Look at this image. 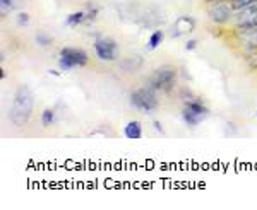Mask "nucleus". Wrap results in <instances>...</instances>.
I'll use <instances>...</instances> for the list:
<instances>
[{"instance_id":"423d86ee","label":"nucleus","mask_w":257,"mask_h":210,"mask_svg":"<svg viewBox=\"0 0 257 210\" xmlns=\"http://www.w3.org/2000/svg\"><path fill=\"white\" fill-rule=\"evenodd\" d=\"M89 62V56L82 48H76V46H65L62 48L60 53H59V68L62 72H69L72 68H77V67H86Z\"/></svg>"},{"instance_id":"2eb2a0df","label":"nucleus","mask_w":257,"mask_h":210,"mask_svg":"<svg viewBox=\"0 0 257 210\" xmlns=\"http://www.w3.org/2000/svg\"><path fill=\"white\" fill-rule=\"evenodd\" d=\"M40 122H41V125H43L45 128L52 126L53 123L57 122V113H55V110H53V108H45L43 111H41Z\"/></svg>"},{"instance_id":"4468645a","label":"nucleus","mask_w":257,"mask_h":210,"mask_svg":"<svg viewBox=\"0 0 257 210\" xmlns=\"http://www.w3.org/2000/svg\"><path fill=\"white\" fill-rule=\"evenodd\" d=\"M163 40H165V32L163 31H161V30L153 31L151 36H149V40H148V43H146V50L148 52L156 50V48H158L160 44L163 43Z\"/></svg>"},{"instance_id":"1a4fd4ad","label":"nucleus","mask_w":257,"mask_h":210,"mask_svg":"<svg viewBox=\"0 0 257 210\" xmlns=\"http://www.w3.org/2000/svg\"><path fill=\"white\" fill-rule=\"evenodd\" d=\"M231 26H242V28H257V4L235 12Z\"/></svg>"},{"instance_id":"39448f33","label":"nucleus","mask_w":257,"mask_h":210,"mask_svg":"<svg viewBox=\"0 0 257 210\" xmlns=\"http://www.w3.org/2000/svg\"><path fill=\"white\" fill-rule=\"evenodd\" d=\"M209 108L206 106V102L202 100H199L197 96H192L189 100H184V108L180 111V116L184 123L190 128L197 126L199 123L204 122L206 116H209Z\"/></svg>"},{"instance_id":"6e6552de","label":"nucleus","mask_w":257,"mask_h":210,"mask_svg":"<svg viewBox=\"0 0 257 210\" xmlns=\"http://www.w3.org/2000/svg\"><path fill=\"white\" fill-rule=\"evenodd\" d=\"M206 12H208V18L219 28L230 26V22L233 20V16H235V10H233V7L230 6V2L208 4Z\"/></svg>"},{"instance_id":"ddd939ff","label":"nucleus","mask_w":257,"mask_h":210,"mask_svg":"<svg viewBox=\"0 0 257 210\" xmlns=\"http://www.w3.org/2000/svg\"><path fill=\"white\" fill-rule=\"evenodd\" d=\"M82 24H86V9L76 10L65 18V26L67 28H77V26H82Z\"/></svg>"},{"instance_id":"a211bd4d","label":"nucleus","mask_w":257,"mask_h":210,"mask_svg":"<svg viewBox=\"0 0 257 210\" xmlns=\"http://www.w3.org/2000/svg\"><path fill=\"white\" fill-rule=\"evenodd\" d=\"M98 14H99V7L88 6V9H86V24H93L96 20Z\"/></svg>"},{"instance_id":"b1692460","label":"nucleus","mask_w":257,"mask_h":210,"mask_svg":"<svg viewBox=\"0 0 257 210\" xmlns=\"http://www.w3.org/2000/svg\"><path fill=\"white\" fill-rule=\"evenodd\" d=\"M48 76H53V77H60V76H62V70L48 68Z\"/></svg>"},{"instance_id":"f8f14e48","label":"nucleus","mask_w":257,"mask_h":210,"mask_svg":"<svg viewBox=\"0 0 257 210\" xmlns=\"http://www.w3.org/2000/svg\"><path fill=\"white\" fill-rule=\"evenodd\" d=\"M123 135L127 138H141L143 137V123L138 120L128 122L125 126H123Z\"/></svg>"},{"instance_id":"6ab92c4d","label":"nucleus","mask_w":257,"mask_h":210,"mask_svg":"<svg viewBox=\"0 0 257 210\" xmlns=\"http://www.w3.org/2000/svg\"><path fill=\"white\" fill-rule=\"evenodd\" d=\"M14 9H16V0H0V12H2V16L9 14Z\"/></svg>"},{"instance_id":"0eeeda50","label":"nucleus","mask_w":257,"mask_h":210,"mask_svg":"<svg viewBox=\"0 0 257 210\" xmlns=\"http://www.w3.org/2000/svg\"><path fill=\"white\" fill-rule=\"evenodd\" d=\"M93 50L96 53V56L103 62H117L120 46L118 43L110 36H98L93 43Z\"/></svg>"},{"instance_id":"412c9836","label":"nucleus","mask_w":257,"mask_h":210,"mask_svg":"<svg viewBox=\"0 0 257 210\" xmlns=\"http://www.w3.org/2000/svg\"><path fill=\"white\" fill-rule=\"evenodd\" d=\"M197 44H199V41L197 40H194V38H190V40H187L185 41V52H194L197 48Z\"/></svg>"},{"instance_id":"5701e85b","label":"nucleus","mask_w":257,"mask_h":210,"mask_svg":"<svg viewBox=\"0 0 257 210\" xmlns=\"http://www.w3.org/2000/svg\"><path fill=\"white\" fill-rule=\"evenodd\" d=\"M235 130H237V126H235L231 122H228L225 125V134L226 135H235Z\"/></svg>"},{"instance_id":"f257e3e1","label":"nucleus","mask_w":257,"mask_h":210,"mask_svg":"<svg viewBox=\"0 0 257 210\" xmlns=\"http://www.w3.org/2000/svg\"><path fill=\"white\" fill-rule=\"evenodd\" d=\"M225 41L238 52L240 55L248 56L257 52V28H242V26H225L218 31Z\"/></svg>"},{"instance_id":"bb28decb","label":"nucleus","mask_w":257,"mask_h":210,"mask_svg":"<svg viewBox=\"0 0 257 210\" xmlns=\"http://www.w3.org/2000/svg\"><path fill=\"white\" fill-rule=\"evenodd\" d=\"M255 116H257V111H255Z\"/></svg>"},{"instance_id":"aec40b11","label":"nucleus","mask_w":257,"mask_h":210,"mask_svg":"<svg viewBox=\"0 0 257 210\" xmlns=\"http://www.w3.org/2000/svg\"><path fill=\"white\" fill-rule=\"evenodd\" d=\"M30 22H31V16L28 14V12L21 10L18 14V24H19V26H23V28H26V26H30Z\"/></svg>"},{"instance_id":"393cba45","label":"nucleus","mask_w":257,"mask_h":210,"mask_svg":"<svg viewBox=\"0 0 257 210\" xmlns=\"http://www.w3.org/2000/svg\"><path fill=\"white\" fill-rule=\"evenodd\" d=\"M216 2H230V0H204L206 6H208V4H216Z\"/></svg>"},{"instance_id":"20e7f679","label":"nucleus","mask_w":257,"mask_h":210,"mask_svg":"<svg viewBox=\"0 0 257 210\" xmlns=\"http://www.w3.org/2000/svg\"><path fill=\"white\" fill-rule=\"evenodd\" d=\"M128 104L132 110L139 111L144 114H153L160 108V98L158 90H155L151 86H143V88H136L128 96Z\"/></svg>"},{"instance_id":"9b49d317","label":"nucleus","mask_w":257,"mask_h":210,"mask_svg":"<svg viewBox=\"0 0 257 210\" xmlns=\"http://www.w3.org/2000/svg\"><path fill=\"white\" fill-rule=\"evenodd\" d=\"M143 64H144V58L141 55H128L118 60V68L123 70L125 74H136L143 67Z\"/></svg>"},{"instance_id":"9d476101","label":"nucleus","mask_w":257,"mask_h":210,"mask_svg":"<svg viewBox=\"0 0 257 210\" xmlns=\"http://www.w3.org/2000/svg\"><path fill=\"white\" fill-rule=\"evenodd\" d=\"M196 28H197L196 19H194L192 16L185 14V16H180V18L173 22L172 30H170V34H172V38H180V36H184V34H190Z\"/></svg>"},{"instance_id":"7ed1b4c3","label":"nucleus","mask_w":257,"mask_h":210,"mask_svg":"<svg viewBox=\"0 0 257 210\" xmlns=\"http://www.w3.org/2000/svg\"><path fill=\"white\" fill-rule=\"evenodd\" d=\"M178 68L175 65H160L153 70L151 74L148 76V80L146 84L151 86L155 90L158 92H163V94H170L173 92L177 88V82H178Z\"/></svg>"},{"instance_id":"a878e982","label":"nucleus","mask_w":257,"mask_h":210,"mask_svg":"<svg viewBox=\"0 0 257 210\" xmlns=\"http://www.w3.org/2000/svg\"><path fill=\"white\" fill-rule=\"evenodd\" d=\"M0 76H2V77H0V79H6V70H4V67H2V70H0Z\"/></svg>"},{"instance_id":"dca6fc26","label":"nucleus","mask_w":257,"mask_h":210,"mask_svg":"<svg viewBox=\"0 0 257 210\" xmlns=\"http://www.w3.org/2000/svg\"><path fill=\"white\" fill-rule=\"evenodd\" d=\"M35 41H36V44L41 48H48V46H52L53 44V36L52 34H48V32H45V31H40V32H36V36H35Z\"/></svg>"},{"instance_id":"f3484780","label":"nucleus","mask_w":257,"mask_h":210,"mask_svg":"<svg viewBox=\"0 0 257 210\" xmlns=\"http://www.w3.org/2000/svg\"><path fill=\"white\" fill-rule=\"evenodd\" d=\"M254 4H257V0H230V6L233 7L235 12L247 9V7L254 6Z\"/></svg>"},{"instance_id":"f03ea898","label":"nucleus","mask_w":257,"mask_h":210,"mask_svg":"<svg viewBox=\"0 0 257 210\" xmlns=\"http://www.w3.org/2000/svg\"><path fill=\"white\" fill-rule=\"evenodd\" d=\"M33 108H35V96L28 86H19L12 98L9 110V122L18 128H24L30 123Z\"/></svg>"},{"instance_id":"4be33fe9","label":"nucleus","mask_w":257,"mask_h":210,"mask_svg":"<svg viewBox=\"0 0 257 210\" xmlns=\"http://www.w3.org/2000/svg\"><path fill=\"white\" fill-rule=\"evenodd\" d=\"M153 128H155V132H156V134H160V135H165L163 123H161L160 120H153Z\"/></svg>"}]
</instances>
